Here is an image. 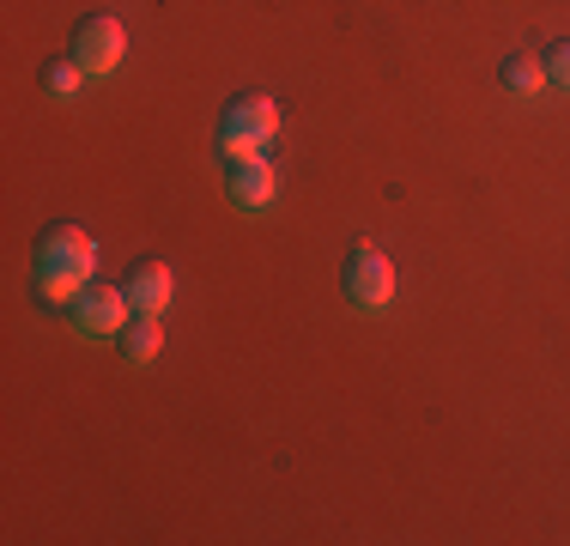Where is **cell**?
<instances>
[{"label":"cell","mask_w":570,"mask_h":546,"mask_svg":"<svg viewBox=\"0 0 570 546\" xmlns=\"http://www.w3.org/2000/svg\"><path fill=\"white\" fill-rule=\"evenodd\" d=\"M274 128H279L274 98H262V91H243V98H230L225 116H219V146H225V158L262 153V146L274 140Z\"/></svg>","instance_id":"cell-2"},{"label":"cell","mask_w":570,"mask_h":546,"mask_svg":"<svg viewBox=\"0 0 570 546\" xmlns=\"http://www.w3.org/2000/svg\"><path fill=\"white\" fill-rule=\"evenodd\" d=\"M121 292H128V304H134V310H153V316H158V310L170 304L176 280H170V267L158 262V255H146V262H134V267H128Z\"/></svg>","instance_id":"cell-6"},{"label":"cell","mask_w":570,"mask_h":546,"mask_svg":"<svg viewBox=\"0 0 570 546\" xmlns=\"http://www.w3.org/2000/svg\"><path fill=\"white\" fill-rule=\"evenodd\" d=\"M128 292L121 285H104V280H91L86 292L73 298V322L86 328V334H121L128 328Z\"/></svg>","instance_id":"cell-5"},{"label":"cell","mask_w":570,"mask_h":546,"mask_svg":"<svg viewBox=\"0 0 570 546\" xmlns=\"http://www.w3.org/2000/svg\"><path fill=\"white\" fill-rule=\"evenodd\" d=\"M498 79H504V91H510V98H534V91H540V79H547V61H534L528 49H515V55H504Z\"/></svg>","instance_id":"cell-9"},{"label":"cell","mask_w":570,"mask_h":546,"mask_svg":"<svg viewBox=\"0 0 570 546\" xmlns=\"http://www.w3.org/2000/svg\"><path fill=\"white\" fill-rule=\"evenodd\" d=\"M346 298L364 310H383L389 298H395V267H389V255L376 250V243H358V250L346 255V273H341Z\"/></svg>","instance_id":"cell-3"},{"label":"cell","mask_w":570,"mask_h":546,"mask_svg":"<svg viewBox=\"0 0 570 546\" xmlns=\"http://www.w3.org/2000/svg\"><path fill=\"white\" fill-rule=\"evenodd\" d=\"M43 86H49V98H79V86H86V67H79L73 55H61V61L43 67Z\"/></svg>","instance_id":"cell-10"},{"label":"cell","mask_w":570,"mask_h":546,"mask_svg":"<svg viewBox=\"0 0 570 546\" xmlns=\"http://www.w3.org/2000/svg\"><path fill=\"white\" fill-rule=\"evenodd\" d=\"M158 347H165V328H158L153 310H134L128 328H121V359L128 364H153Z\"/></svg>","instance_id":"cell-8"},{"label":"cell","mask_w":570,"mask_h":546,"mask_svg":"<svg viewBox=\"0 0 570 546\" xmlns=\"http://www.w3.org/2000/svg\"><path fill=\"white\" fill-rule=\"evenodd\" d=\"M121 49H128V31H121L116 12H86V19L73 25V61L86 67V74H110L121 61Z\"/></svg>","instance_id":"cell-4"},{"label":"cell","mask_w":570,"mask_h":546,"mask_svg":"<svg viewBox=\"0 0 570 546\" xmlns=\"http://www.w3.org/2000/svg\"><path fill=\"white\" fill-rule=\"evenodd\" d=\"M547 79L570 91V43H552V49H547Z\"/></svg>","instance_id":"cell-11"},{"label":"cell","mask_w":570,"mask_h":546,"mask_svg":"<svg viewBox=\"0 0 570 546\" xmlns=\"http://www.w3.org/2000/svg\"><path fill=\"white\" fill-rule=\"evenodd\" d=\"M274 188H279V176H274V164H267L262 153L230 158V201H237V207H267Z\"/></svg>","instance_id":"cell-7"},{"label":"cell","mask_w":570,"mask_h":546,"mask_svg":"<svg viewBox=\"0 0 570 546\" xmlns=\"http://www.w3.org/2000/svg\"><path fill=\"white\" fill-rule=\"evenodd\" d=\"M91 262H98V243L86 237V225H49L37 237V298L73 310V298L91 285Z\"/></svg>","instance_id":"cell-1"}]
</instances>
